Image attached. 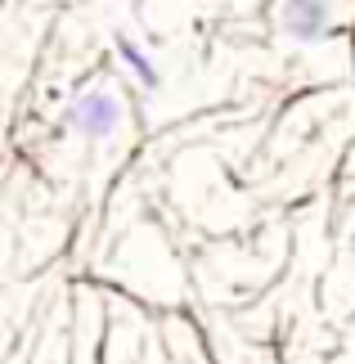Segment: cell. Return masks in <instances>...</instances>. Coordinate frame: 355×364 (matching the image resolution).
Instances as JSON below:
<instances>
[{
    "mask_svg": "<svg viewBox=\"0 0 355 364\" xmlns=\"http://www.w3.org/2000/svg\"><path fill=\"white\" fill-rule=\"evenodd\" d=\"M68 126L81 131L86 139H108L122 126V104L108 90H86L81 100L68 108Z\"/></svg>",
    "mask_w": 355,
    "mask_h": 364,
    "instance_id": "obj_1",
    "label": "cell"
},
{
    "mask_svg": "<svg viewBox=\"0 0 355 364\" xmlns=\"http://www.w3.org/2000/svg\"><path fill=\"white\" fill-rule=\"evenodd\" d=\"M283 32L292 41H319L333 27V0H283Z\"/></svg>",
    "mask_w": 355,
    "mask_h": 364,
    "instance_id": "obj_2",
    "label": "cell"
},
{
    "mask_svg": "<svg viewBox=\"0 0 355 364\" xmlns=\"http://www.w3.org/2000/svg\"><path fill=\"white\" fill-rule=\"evenodd\" d=\"M117 50H122V59H126V63H131V68H135V77H139V81H144V86H149V90H153V86H158V68H153V63L144 59V54H139V50L131 46V41H117Z\"/></svg>",
    "mask_w": 355,
    "mask_h": 364,
    "instance_id": "obj_3",
    "label": "cell"
}]
</instances>
